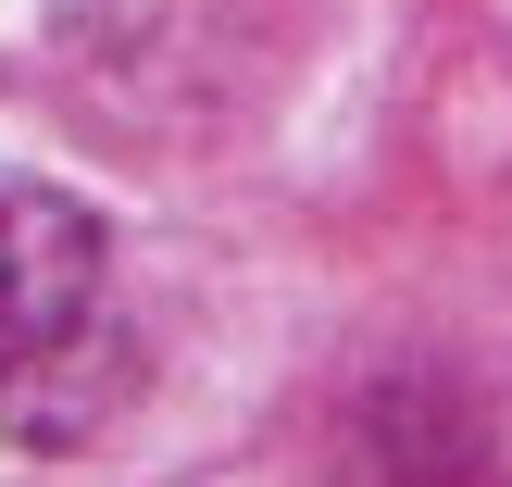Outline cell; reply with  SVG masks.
Here are the masks:
<instances>
[{"label":"cell","instance_id":"obj_1","mask_svg":"<svg viewBox=\"0 0 512 487\" xmlns=\"http://www.w3.org/2000/svg\"><path fill=\"white\" fill-rule=\"evenodd\" d=\"M138 388L113 225L50 175H0V438L75 450Z\"/></svg>","mask_w":512,"mask_h":487}]
</instances>
